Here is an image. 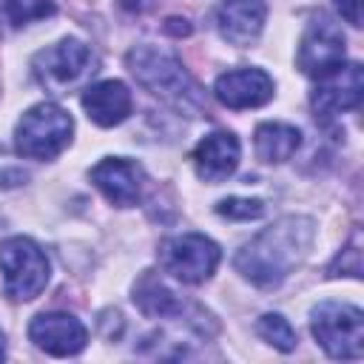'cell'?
<instances>
[{
  "label": "cell",
  "instance_id": "1",
  "mask_svg": "<svg viewBox=\"0 0 364 364\" xmlns=\"http://www.w3.org/2000/svg\"><path fill=\"white\" fill-rule=\"evenodd\" d=\"M316 239V222L301 213H290L259 230L233 256V267L242 279L262 290L279 287L310 253Z\"/></svg>",
  "mask_w": 364,
  "mask_h": 364
},
{
  "label": "cell",
  "instance_id": "2",
  "mask_svg": "<svg viewBox=\"0 0 364 364\" xmlns=\"http://www.w3.org/2000/svg\"><path fill=\"white\" fill-rule=\"evenodd\" d=\"M128 71L134 74V80L154 94L159 102L171 105L179 114L196 117L205 108V94L196 85V80L188 74V68L182 65V60L162 46L154 43H139L125 54Z\"/></svg>",
  "mask_w": 364,
  "mask_h": 364
},
{
  "label": "cell",
  "instance_id": "3",
  "mask_svg": "<svg viewBox=\"0 0 364 364\" xmlns=\"http://www.w3.org/2000/svg\"><path fill=\"white\" fill-rule=\"evenodd\" d=\"M74 119L57 102L31 105L14 125V148L26 159H54L71 142Z\"/></svg>",
  "mask_w": 364,
  "mask_h": 364
},
{
  "label": "cell",
  "instance_id": "4",
  "mask_svg": "<svg viewBox=\"0 0 364 364\" xmlns=\"http://www.w3.org/2000/svg\"><path fill=\"white\" fill-rule=\"evenodd\" d=\"M310 330L330 358L355 361L364 355V313L341 301H318L310 310Z\"/></svg>",
  "mask_w": 364,
  "mask_h": 364
},
{
  "label": "cell",
  "instance_id": "5",
  "mask_svg": "<svg viewBox=\"0 0 364 364\" xmlns=\"http://www.w3.org/2000/svg\"><path fill=\"white\" fill-rule=\"evenodd\" d=\"M0 273L6 296L14 301L37 299L48 284V259L28 236H9L0 242Z\"/></svg>",
  "mask_w": 364,
  "mask_h": 364
},
{
  "label": "cell",
  "instance_id": "6",
  "mask_svg": "<svg viewBox=\"0 0 364 364\" xmlns=\"http://www.w3.org/2000/svg\"><path fill=\"white\" fill-rule=\"evenodd\" d=\"M222 250L213 239L202 233H182V236H168L159 245V264L165 273L185 284H202L213 276L219 267Z\"/></svg>",
  "mask_w": 364,
  "mask_h": 364
},
{
  "label": "cell",
  "instance_id": "7",
  "mask_svg": "<svg viewBox=\"0 0 364 364\" xmlns=\"http://www.w3.org/2000/svg\"><path fill=\"white\" fill-rule=\"evenodd\" d=\"M91 48L77 40V37H63L54 46L43 48L34 54L31 60V71L37 77L40 85L63 91L68 85H74L80 77H85V71L91 68Z\"/></svg>",
  "mask_w": 364,
  "mask_h": 364
},
{
  "label": "cell",
  "instance_id": "8",
  "mask_svg": "<svg viewBox=\"0 0 364 364\" xmlns=\"http://www.w3.org/2000/svg\"><path fill=\"white\" fill-rule=\"evenodd\" d=\"M296 63L313 80L327 77L344 63V34L327 14H318L301 34Z\"/></svg>",
  "mask_w": 364,
  "mask_h": 364
},
{
  "label": "cell",
  "instance_id": "9",
  "mask_svg": "<svg viewBox=\"0 0 364 364\" xmlns=\"http://www.w3.org/2000/svg\"><path fill=\"white\" fill-rule=\"evenodd\" d=\"M364 94V77H361V65L358 63H341L336 71H330L327 77L318 80L316 91L310 94V105L318 122H333L336 117H341L344 111L358 108Z\"/></svg>",
  "mask_w": 364,
  "mask_h": 364
},
{
  "label": "cell",
  "instance_id": "10",
  "mask_svg": "<svg viewBox=\"0 0 364 364\" xmlns=\"http://www.w3.org/2000/svg\"><path fill=\"white\" fill-rule=\"evenodd\" d=\"M94 188L117 208H134L142 196L145 171L139 162L125 156H105L91 168Z\"/></svg>",
  "mask_w": 364,
  "mask_h": 364
},
{
  "label": "cell",
  "instance_id": "11",
  "mask_svg": "<svg viewBox=\"0 0 364 364\" xmlns=\"http://www.w3.org/2000/svg\"><path fill=\"white\" fill-rule=\"evenodd\" d=\"M28 338L48 355H77L88 344L85 324L71 313H40L28 324Z\"/></svg>",
  "mask_w": 364,
  "mask_h": 364
},
{
  "label": "cell",
  "instance_id": "12",
  "mask_svg": "<svg viewBox=\"0 0 364 364\" xmlns=\"http://www.w3.org/2000/svg\"><path fill=\"white\" fill-rule=\"evenodd\" d=\"M273 77L262 68H233L216 77L213 82V97L233 111L245 108H259L273 100Z\"/></svg>",
  "mask_w": 364,
  "mask_h": 364
},
{
  "label": "cell",
  "instance_id": "13",
  "mask_svg": "<svg viewBox=\"0 0 364 364\" xmlns=\"http://www.w3.org/2000/svg\"><path fill=\"white\" fill-rule=\"evenodd\" d=\"M264 17H267L264 0H219L213 11V23L222 40L239 48L253 46L259 40L264 28Z\"/></svg>",
  "mask_w": 364,
  "mask_h": 364
},
{
  "label": "cell",
  "instance_id": "14",
  "mask_svg": "<svg viewBox=\"0 0 364 364\" xmlns=\"http://www.w3.org/2000/svg\"><path fill=\"white\" fill-rule=\"evenodd\" d=\"M239 156H242V145H239V136L230 134V131H213L208 134L191 154L193 159V171L199 179L216 185V182H225L236 165H239Z\"/></svg>",
  "mask_w": 364,
  "mask_h": 364
},
{
  "label": "cell",
  "instance_id": "15",
  "mask_svg": "<svg viewBox=\"0 0 364 364\" xmlns=\"http://www.w3.org/2000/svg\"><path fill=\"white\" fill-rule=\"evenodd\" d=\"M131 91L119 80H102L82 91V108L91 122L100 128H114L128 119L131 114Z\"/></svg>",
  "mask_w": 364,
  "mask_h": 364
},
{
  "label": "cell",
  "instance_id": "16",
  "mask_svg": "<svg viewBox=\"0 0 364 364\" xmlns=\"http://www.w3.org/2000/svg\"><path fill=\"white\" fill-rule=\"evenodd\" d=\"M131 299H134L136 310L142 316H148V318H173V316H182L185 313V304L179 301V296L154 270H145L134 282Z\"/></svg>",
  "mask_w": 364,
  "mask_h": 364
},
{
  "label": "cell",
  "instance_id": "17",
  "mask_svg": "<svg viewBox=\"0 0 364 364\" xmlns=\"http://www.w3.org/2000/svg\"><path fill=\"white\" fill-rule=\"evenodd\" d=\"M301 145V131L287 122H262L253 134V148L256 156L267 165H282L287 162Z\"/></svg>",
  "mask_w": 364,
  "mask_h": 364
},
{
  "label": "cell",
  "instance_id": "18",
  "mask_svg": "<svg viewBox=\"0 0 364 364\" xmlns=\"http://www.w3.org/2000/svg\"><path fill=\"white\" fill-rule=\"evenodd\" d=\"M57 9L51 0H3V20L11 28H23L28 23L51 17Z\"/></svg>",
  "mask_w": 364,
  "mask_h": 364
},
{
  "label": "cell",
  "instance_id": "19",
  "mask_svg": "<svg viewBox=\"0 0 364 364\" xmlns=\"http://www.w3.org/2000/svg\"><path fill=\"white\" fill-rule=\"evenodd\" d=\"M256 333H259L270 347H276V350H282V353H290V350H296V344H299L296 330H293L290 321H287L284 316H279V313H264V316L256 321Z\"/></svg>",
  "mask_w": 364,
  "mask_h": 364
},
{
  "label": "cell",
  "instance_id": "20",
  "mask_svg": "<svg viewBox=\"0 0 364 364\" xmlns=\"http://www.w3.org/2000/svg\"><path fill=\"white\" fill-rule=\"evenodd\" d=\"M327 276H353V279L361 276V233L358 230H353L344 250L330 262Z\"/></svg>",
  "mask_w": 364,
  "mask_h": 364
},
{
  "label": "cell",
  "instance_id": "21",
  "mask_svg": "<svg viewBox=\"0 0 364 364\" xmlns=\"http://www.w3.org/2000/svg\"><path fill=\"white\" fill-rule=\"evenodd\" d=\"M216 213L225 219L250 222V219H259L264 213V202L262 199H245V196H228V199L216 202Z\"/></svg>",
  "mask_w": 364,
  "mask_h": 364
},
{
  "label": "cell",
  "instance_id": "22",
  "mask_svg": "<svg viewBox=\"0 0 364 364\" xmlns=\"http://www.w3.org/2000/svg\"><path fill=\"white\" fill-rule=\"evenodd\" d=\"M336 6L350 26H361V0H336Z\"/></svg>",
  "mask_w": 364,
  "mask_h": 364
},
{
  "label": "cell",
  "instance_id": "23",
  "mask_svg": "<svg viewBox=\"0 0 364 364\" xmlns=\"http://www.w3.org/2000/svg\"><path fill=\"white\" fill-rule=\"evenodd\" d=\"M165 31H171V34H191V26H188V20L185 17H168V23H165Z\"/></svg>",
  "mask_w": 364,
  "mask_h": 364
},
{
  "label": "cell",
  "instance_id": "24",
  "mask_svg": "<svg viewBox=\"0 0 364 364\" xmlns=\"http://www.w3.org/2000/svg\"><path fill=\"white\" fill-rule=\"evenodd\" d=\"M117 3H119L125 11H142V9H145L151 0H117Z\"/></svg>",
  "mask_w": 364,
  "mask_h": 364
},
{
  "label": "cell",
  "instance_id": "25",
  "mask_svg": "<svg viewBox=\"0 0 364 364\" xmlns=\"http://www.w3.org/2000/svg\"><path fill=\"white\" fill-rule=\"evenodd\" d=\"M0 358H6V336L0 333Z\"/></svg>",
  "mask_w": 364,
  "mask_h": 364
}]
</instances>
